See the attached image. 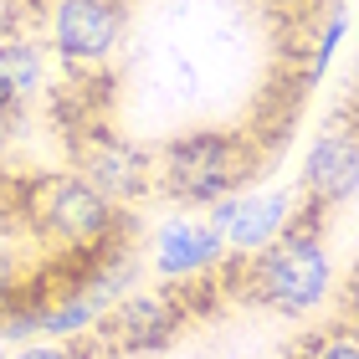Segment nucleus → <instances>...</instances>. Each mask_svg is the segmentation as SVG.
Segmentation results:
<instances>
[{
    "label": "nucleus",
    "mask_w": 359,
    "mask_h": 359,
    "mask_svg": "<svg viewBox=\"0 0 359 359\" xmlns=\"http://www.w3.org/2000/svg\"><path fill=\"white\" fill-rule=\"evenodd\" d=\"M241 272H247V292L272 313L283 318L318 313L334 292V267H329V252H323V210L308 205L303 216H292L287 231L272 247L252 252Z\"/></svg>",
    "instance_id": "nucleus-1"
},
{
    "label": "nucleus",
    "mask_w": 359,
    "mask_h": 359,
    "mask_svg": "<svg viewBox=\"0 0 359 359\" xmlns=\"http://www.w3.org/2000/svg\"><path fill=\"white\" fill-rule=\"evenodd\" d=\"M262 154L236 128H190L154 154V190H165L180 205H221L241 195L257 175Z\"/></svg>",
    "instance_id": "nucleus-2"
},
{
    "label": "nucleus",
    "mask_w": 359,
    "mask_h": 359,
    "mask_svg": "<svg viewBox=\"0 0 359 359\" xmlns=\"http://www.w3.org/2000/svg\"><path fill=\"white\" fill-rule=\"evenodd\" d=\"M26 221L36 226L46 247L67 257L103 252L113 241H123L128 231V210L108 205L77 170H52V175L26 180Z\"/></svg>",
    "instance_id": "nucleus-3"
},
{
    "label": "nucleus",
    "mask_w": 359,
    "mask_h": 359,
    "mask_svg": "<svg viewBox=\"0 0 359 359\" xmlns=\"http://www.w3.org/2000/svg\"><path fill=\"white\" fill-rule=\"evenodd\" d=\"M185 323H190V308L180 298V287H134L97 313L88 339L108 359H139V354L170 349L185 334Z\"/></svg>",
    "instance_id": "nucleus-4"
},
{
    "label": "nucleus",
    "mask_w": 359,
    "mask_h": 359,
    "mask_svg": "<svg viewBox=\"0 0 359 359\" xmlns=\"http://www.w3.org/2000/svg\"><path fill=\"white\" fill-rule=\"evenodd\" d=\"M128 31V0H52V52L72 72L108 67Z\"/></svg>",
    "instance_id": "nucleus-5"
},
{
    "label": "nucleus",
    "mask_w": 359,
    "mask_h": 359,
    "mask_svg": "<svg viewBox=\"0 0 359 359\" xmlns=\"http://www.w3.org/2000/svg\"><path fill=\"white\" fill-rule=\"evenodd\" d=\"M77 175H83L108 205L128 210L154 190V154L134 139L113 134V128H93V134L77 144Z\"/></svg>",
    "instance_id": "nucleus-6"
},
{
    "label": "nucleus",
    "mask_w": 359,
    "mask_h": 359,
    "mask_svg": "<svg viewBox=\"0 0 359 359\" xmlns=\"http://www.w3.org/2000/svg\"><path fill=\"white\" fill-rule=\"evenodd\" d=\"M303 195L318 210H334L359 195V118L349 108L318 128L313 149L303 159Z\"/></svg>",
    "instance_id": "nucleus-7"
},
{
    "label": "nucleus",
    "mask_w": 359,
    "mask_h": 359,
    "mask_svg": "<svg viewBox=\"0 0 359 359\" xmlns=\"http://www.w3.org/2000/svg\"><path fill=\"white\" fill-rule=\"evenodd\" d=\"M154 272L165 283H195V277L216 272L226 262V241L210 221H195V216H175L154 231Z\"/></svg>",
    "instance_id": "nucleus-8"
},
{
    "label": "nucleus",
    "mask_w": 359,
    "mask_h": 359,
    "mask_svg": "<svg viewBox=\"0 0 359 359\" xmlns=\"http://www.w3.org/2000/svg\"><path fill=\"white\" fill-rule=\"evenodd\" d=\"M292 221V195L287 190H272V195H231V201L210 205V226L221 231V241L241 257L272 247L277 236L287 231Z\"/></svg>",
    "instance_id": "nucleus-9"
},
{
    "label": "nucleus",
    "mask_w": 359,
    "mask_h": 359,
    "mask_svg": "<svg viewBox=\"0 0 359 359\" xmlns=\"http://www.w3.org/2000/svg\"><path fill=\"white\" fill-rule=\"evenodd\" d=\"M46 88V62L41 46L31 41V31L6 26L0 31V108L6 113H26Z\"/></svg>",
    "instance_id": "nucleus-10"
},
{
    "label": "nucleus",
    "mask_w": 359,
    "mask_h": 359,
    "mask_svg": "<svg viewBox=\"0 0 359 359\" xmlns=\"http://www.w3.org/2000/svg\"><path fill=\"white\" fill-rule=\"evenodd\" d=\"M292 359H359V334L339 318V323H329V329L308 334L303 344L292 349Z\"/></svg>",
    "instance_id": "nucleus-11"
},
{
    "label": "nucleus",
    "mask_w": 359,
    "mask_h": 359,
    "mask_svg": "<svg viewBox=\"0 0 359 359\" xmlns=\"http://www.w3.org/2000/svg\"><path fill=\"white\" fill-rule=\"evenodd\" d=\"M344 26H349L344 6H329V21H323V36H318V46H313V62H308V83H318V77L334 67V52H339V41H344Z\"/></svg>",
    "instance_id": "nucleus-12"
},
{
    "label": "nucleus",
    "mask_w": 359,
    "mask_h": 359,
    "mask_svg": "<svg viewBox=\"0 0 359 359\" xmlns=\"http://www.w3.org/2000/svg\"><path fill=\"white\" fill-rule=\"evenodd\" d=\"M15 359H103L97 344L83 334V339H67V344H57V339H46V344H21Z\"/></svg>",
    "instance_id": "nucleus-13"
},
{
    "label": "nucleus",
    "mask_w": 359,
    "mask_h": 359,
    "mask_svg": "<svg viewBox=\"0 0 359 359\" xmlns=\"http://www.w3.org/2000/svg\"><path fill=\"white\" fill-rule=\"evenodd\" d=\"M21 118H26V113H6V108H0V159L11 154L15 134H21Z\"/></svg>",
    "instance_id": "nucleus-14"
},
{
    "label": "nucleus",
    "mask_w": 359,
    "mask_h": 359,
    "mask_svg": "<svg viewBox=\"0 0 359 359\" xmlns=\"http://www.w3.org/2000/svg\"><path fill=\"white\" fill-rule=\"evenodd\" d=\"M344 323L359 334V267H354V277H349V292H344Z\"/></svg>",
    "instance_id": "nucleus-15"
},
{
    "label": "nucleus",
    "mask_w": 359,
    "mask_h": 359,
    "mask_svg": "<svg viewBox=\"0 0 359 359\" xmlns=\"http://www.w3.org/2000/svg\"><path fill=\"white\" fill-rule=\"evenodd\" d=\"M349 113H354V118H359V93H354V103H349Z\"/></svg>",
    "instance_id": "nucleus-16"
},
{
    "label": "nucleus",
    "mask_w": 359,
    "mask_h": 359,
    "mask_svg": "<svg viewBox=\"0 0 359 359\" xmlns=\"http://www.w3.org/2000/svg\"><path fill=\"white\" fill-rule=\"evenodd\" d=\"M354 41H359V31H354Z\"/></svg>",
    "instance_id": "nucleus-17"
},
{
    "label": "nucleus",
    "mask_w": 359,
    "mask_h": 359,
    "mask_svg": "<svg viewBox=\"0 0 359 359\" xmlns=\"http://www.w3.org/2000/svg\"><path fill=\"white\" fill-rule=\"evenodd\" d=\"M334 6H339V0H334Z\"/></svg>",
    "instance_id": "nucleus-18"
}]
</instances>
